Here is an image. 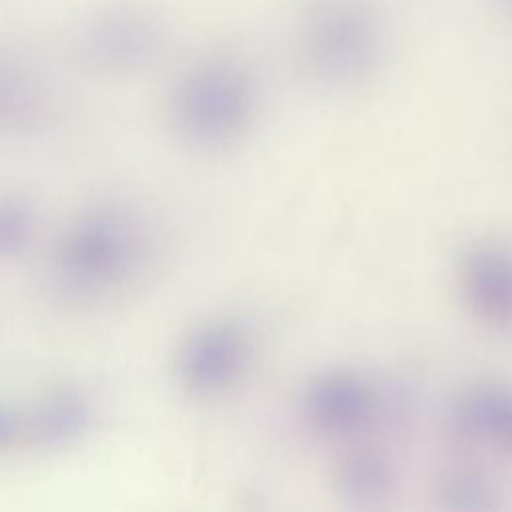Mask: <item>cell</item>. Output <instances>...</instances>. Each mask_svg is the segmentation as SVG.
<instances>
[{
    "mask_svg": "<svg viewBox=\"0 0 512 512\" xmlns=\"http://www.w3.org/2000/svg\"><path fill=\"white\" fill-rule=\"evenodd\" d=\"M258 356L254 330L238 316L218 314L192 326L178 344L174 372L180 388L204 402L236 392Z\"/></svg>",
    "mask_w": 512,
    "mask_h": 512,
    "instance_id": "cell-5",
    "label": "cell"
},
{
    "mask_svg": "<svg viewBox=\"0 0 512 512\" xmlns=\"http://www.w3.org/2000/svg\"><path fill=\"white\" fill-rule=\"evenodd\" d=\"M332 486L350 512H386L400 488V466L386 440L336 450Z\"/></svg>",
    "mask_w": 512,
    "mask_h": 512,
    "instance_id": "cell-8",
    "label": "cell"
},
{
    "mask_svg": "<svg viewBox=\"0 0 512 512\" xmlns=\"http://www.w3.org/2000/svg\"><path fill=\"white\" fill-rule=\"evenodd\" d=\"M296 46L310 76L330 88L368 80L386 52V22L374 0H306Z\"/></svg>",
    "mask_w": 512,
    "mask_h": 512,
    "instance_id": "cell-2",
    "label": "cell"
},
{
    "mask_svg": "<svg viewBox=\"0 0 512 512\" xmlns=\"http://www.w3.org/2000/svg\"><path fill=\"white\" fill-rule=\"evenodd\" d=\"M504 2V6H506V10L512 14V0H502Z\"/></svg>",
    "mask_w": 512,
    "mask_h": 512,
    "instance_id": "cell-13",
    "label": "cell"
},
{
    "mask_svg": "<svg viewBox=\"0 0 512 512\" xmlns=\"http://www.w3.org/2000/svg\"><path fill=\"white\" fill-rule=\"evenodd\" d=\"M436 512H508V492L488 462L460 454L434 480Z\"/></svg>",
    "mask_w": 512,
    "mask_h": 512,
    "instance_id": "cell-10",
    "label": "cell"
},
{
    "mask_svg": "<svg viewBox=\"0 0 512 512\" xmlns=\"http://www.w3.org/2000/svg\"><path fill=\"white\" fill-rule=\"evenodd\" d=\"M144 260V240L124 214L96 210L80 216L60 238L52 274L68 296L98 298L132 278Z\"/></svg>",
    "mask_w": 512,
    "mask_h": 512,
    "instance_id": "cell-4",
    "label": "cell"
},
{
    "mask_svg": "<svg viewBox=\"0 0 512 512\" xmlns=\"http://www.w3.org/2000/svg\"><path fill=\"white\" fill-rule=\"evenodd\" d=\"M258 112V80L234 54H210L194 62L176 82L170 116L180 138L200 150L238 144Z\"/></svg>",
    "mask_w": 512,
    "mask_h": 512,
    "instance_id": "cell-1",
    "label": "cell"
},
{
    "mask_svg": "<svg viewBox=\"0 0 512 512\" xmlns=\"http://www.w3.org/2000/svg\"><path fill=\"white\" fill-rule=\"evenodd\" d=\"M296 406L304 430L334 450L386 440L388 432L398 426L402 410L388 382L352 364L314 372L300 388Z\"/></svg>",
    "mask_w": 512,
    "mask_h": 512,
    "instance_id": "cell-3",
    "label": "cell"
},
{
    "mask_svg": "<svg viewBox=\"0 0 512 512\" xmlns=\"http://www.w3.org/2000/svg\"><path fill=\"white\" fill-rule=\"evenodd\" d=\"M34 232V218L26 204L0 200V260L20 254Z\"/></svg>",
    "mask_w": 512,
    "mask_h": 512,
    "instance_id": "cell-11",
    "label": "cell"
},
{
    "mask_svg": "<svg viewBox=\"0 0 512 512\" xmlns=\"http://www.w3.org/2000/svg\"><path fill=\"white\" fill-rule=\"evenodd\" d=\"M24 410H18L12 404L0 402V452L14 448L24 442Z\"/></svg>",
    "mask_w": 512,
    "mask_h": 512,
    "instance_id": "cell-12",
    "label": "cell"
},
{
    "mask_svg": "<svg viewBox=\"0 0 512 512\" xmlns=\"http://www.w3.org/2000/svg\"><path fill=\"white\" fill-rule=\"evenodd\" d=\"M444 430L458 454L512 464V380L474 376L444 406Z\"/></svg>",
    "mask_w": 512,
    "mask_h": 512,
    "instance_id": "cell-6",
    "label": "cell"
},
{
    "mask_svg": "<svg viewBox=\"0 0 512 512\" xmlns=\"http://www.w3.org/2000/svg\"><path fill=\"white\" fill-rule=\"evenodd\" d=\"M454 288L474 324L512 336V240L480 236L464 244L454 262Z\"/></svg>",
    "mask_w": 512,
    "mask_h": 512,
    "instance_id": "cell-7",
    "label": "cell"
},
{
    "mask_svg": "<svg viewBox=\"0 0 512 512\" xmlns=\"http://www.w3.org/2000/svg\"><path fill=\"white\" fill-rule=\"evenodd\" d=\"M94 408L90 398L74 386L50 388L24 412V442L44 450L70 446L86 436Z\"/></svg>",
    "mask_w": 512,
    "mask_h": 512,
    "instance_id": "cell-9",
    "label": "cell"
}]
</instances>
